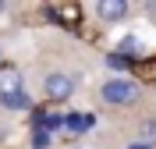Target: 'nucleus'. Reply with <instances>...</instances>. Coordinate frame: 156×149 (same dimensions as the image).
<instances>
[{"label":"nucleus","instance_id":"obj_1","mask_svg":"<svg viewBox=\"0 0 156 149\" xmlns=\"http://www.w3.org/2000/svg\"><path fill=\"white\" fill-rule=\"evenodd\" d=\"M99 99L110 103V107H117V110H128L135 103H142V85L131 82V78H110V82L99 85Z\"/></svg>","mask_w":156,"mask_h":149},{"label":"nucleus","instance_id":"obj_2","mask_svg":"<svg viewBox=\"0 0 156 149\" xmlns=\"http://www.w3.org/2000/svg\"><path fill=\"white\" fill-rule=\"evenodd\" d=\"M75 75H68V71H50L46 78H43V96L53 99V103H64V99H71V92H75Z\"/></svg>","mask_w":156,"mask_h":149},{"label":"nucleus","instance_id":"obj_3","mask_svg":"<svg viewBox=\"0 0 156 149\" xmlns=\"http://www.w3.org/2000/svg\"><path fill=\"white\" fill-rule=\"evenodd\" d=\"M128 4L124 0H99L96 4V14H99V21H107V25H114V21H124L128 18Z\"/></svg>","mask_w":156,"mask_h":149},{"label":"nucleus","instance_id":"obj_4","mask_svg":"<svg viewBox=\"0 0 156 149\" xmlns=\"http://www.w3.org/2000/svg\"><path fill=\"white\" fill-rule=\"evenodd\" d=\"M135 139H138V146L156 149V114H153V117H142V121H138V131H135Z\"/></svg>","mask_w":156,"mask_h":149},{"label":"nucleus","instance_id":"obj_5","mask_svg":"<svg viewBox=\"0 0 156 149\" xmlns=\"http://www.w3.org/2000/svg\"><path fill=\"white\" fill-rule=\"evenodd\" d=\"M0 107H4V110H29V107H32V99H29V92H25V89H18V92L0 96Z\"/></svg>","mask_w":156,"mask_h":149},{"label":"nucleus","instance_id":"obj_6","mask_svg":"<svg viewBox=\"0 0 156 149\" xmlns=\"http://www.w3.org/2000/svg\"><path fill=\"white\" fill-rule=\"evenodd\" d=\"M18 89H21L18 75H14L11 68H4V71H0V96H7V92H18Z\"/></svg>","mask_w":156,"mask_h":149},{"label":"nucleus","instance_id":"obj_7","mask_svg":"<svg viewBox=\"0 0 156 149\" xmlns=\"http://www.w3.org/2000/svg\"><path fill=\"white\" fill-rule=\"evenodd\" d=\"M64 124H68V131L82 135L85 128H92V117H78V114H68V117H64Z\"/></svg>","mask_w":156,"mask_h":149},{"label":"nucleus","instance_id":"obj_8","mask_svg":"<svg viewBox=\"0 0 156 149\" xmlns=\"http://www.w3.org/2000/svg\"><path fill=\"white\" fill-rule=\"evenodd\" d=\"M50 142H53V135H50L46 128H36V131H32V149H46Z\"/></svg>","mask_w":156,"mask_h":149},{"label":"nucleus","instance_id":"obj_9","mask_svg":"<svg viewBox=\"0 0 156 149\" xmlns=\"http://www.w3.org/2000/svg\"><path fill=\"white\" fill-rule=\"evenodd\" d=\"M107 68L124 71V68H128V57H121V53H107Z\"/></svg>","mask_w":156,"mask_h":149},{"label":"nucleus","instance_id":"obj_10","mask_svg":"<svg viewBox=\"0 0 156 149\" xmlns=\"http://www.w3.org/2000/svg\"><path fill=\"white\" fill-rule=\"evenodd\" d=\"M128 149H146V146H138V142H131V146H128Z\"/></svg>","mask_w":156,"mask_h":149},{"label":"nucleus","instance_id":"obj_11","mask_svg":"<svg viewBox=\"0 0 156 149\" xmlns=\"http://www.w3.org/2000/svg\"><path fill=\"white\" fill-rule=\"evenodd\" d=\"M4 11H7V4H4V0H0V14H4Z\"/></svg>","mask_w":156,"mask_h":149}]
</instances>
